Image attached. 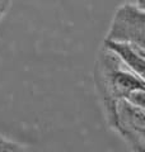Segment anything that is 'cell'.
Segmentation results:
<instances>
[{"label": "cell", "mask_w": 145, "mask_h": 152, "mask_svg": "<svg viewBox=\"0 0 145 152\" xmlns=\"http://www.w3.org/2000/svg\"><path fill=\"white\" fill-rule=\"evenodd\" d=\"M94 83L103 107L116 100H126L145 109V81L106 47L95 61Z\"/></svg>", "instance_id": "1"}, {"label": "cell", "mask_w": 145, "mask_h": 152, "mask_svg": "<svg viewBox=\"0 0 145 152\" xmlns=\"http://www.w3.org/2000/svg\"><path fill=\"white\" fill-rule=\"evenodd\" d=\"M109 127L126 142L131 152H145V109L126 100L104 105Z\"/></svg>", "instance_id": "2"}, {"label": "cell", "mask_w": 145, "mask_h": 152, "mask_svg": "<svg viewBox=\"0 0 145 152\" xmlns=\"http://www.w3.org/2000/svg\"><path fill=\"white\" fill-rule=\"evenodd\" d=\"M145 1L126 3L116 10L104 41L145 48Z\"/></svg>", "instance_id": "3"}, {"label": "cell", "mask_w": 145, "mask_h": 152, "mask_svg": "<svg viewBox=\"0 0 145 152\" xmlns=\"http://www.w3.org/2000/svg\"><path fill=\"white\" fill-rule=\"evenodd\" d=\"M103 47H106L113 55L117 56L121 62H124L139 77L144 79L145 48L130 43H120V42H109V41H104Z\"/></svg>", "instance_id": "4"}, {"label": "cell", "mask_w": 145, "mask_h": 152, "mask_svg": "<svg viewBox=\"0 0 145 152\" xmlns=\"http://www.w3.org/2000/svg\"><path fill=\"white\" fill-rule=\"evenodd\" d=\"M0 152H28L26 147L0 136Z\"/></svg>", "instance_id": "5"}, {"label": "cell", "mask_w": 145, "mask_h": 152, "mask_svg": "<svg viewBox=\"0 0 145 152\" xmlns=\"http://www.w3.org/2000/svg\"><path fill=\"white\" fill-rule=\"evenodd\" d=\"M9 7H10V1H1L0 0V17L4 15V13L8 10Z\"/></svg>", "instance_id": "6"}, {"label": "cell", "mask_w": 145, "mask_h": 152, "mask_svg": "<svg viewBox=\"0 0 145 152\" xmlns=\"http://www.w3.org/2000/svg\"><path fill=\"white\" fill-rule=\"evenodd\" d=\"M0 19H1V17H0Z\"/></svg>", "instance_id": "7"}]
</instances>
